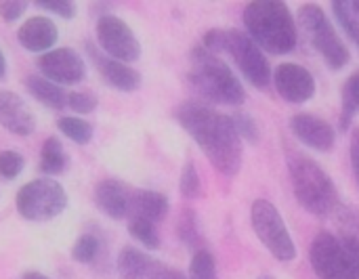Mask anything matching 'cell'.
Here are the masks:
<instances>
[{
	"mask_svg": "<svg viewBox=\"0 0 359 279\" xmlns=\"http://www.w3.org/2000/svg\"><path fill=\"white\" fill-rule=\"evenodd\" d=\"M179 124L191 135L221 175H236L242 166V139L233 120L206 103L187 101L177 109Z\"/></svg>",
	"mask_w": 359,
	"mask_h": 279,
	"instance_id": "cell-1",
	"label": "cell"
},
{
	"mask_svg": "<svg viewBox=\"0 0 359 279\" xmlns=\"http://www.w3.org/2000/svg\"><path fill=\"white\" fill-rule=\"evenodd\" d=\"M248 36L261 50L286 55L297 46V25L288 6L280 0H255L244 8Z\"/></svg>",
	"mask_w": 359,
	"mask_h": 279,
	"instance_id": "cell-2",
	"label": "cell"
},
{
	"mask_svg": "<svg viewBox=\"0 0 359 279\" xmlns=\"http://www.w3.org/2000/svg\"><path fill=\"white\" fill-rule=\"evenodd\" d=\"M189 82L198 90V95L212 103L238 105L246 99V90L240 78L221 61L215 53L202 48H194L191 53V72Z\"/></svg>",
	"mask_w": 359,
	"mask_h": 279,
	"instance_id": "cell-3",
	"label": "cell"
},
{
	"mask_svg": "<svg viewBox=\"0 0 359 279\" xmlns=\"http://www.w3.org/2000/svg\"><path fill=\"white\" fill-rule=\"evenodd\" d=\"M204 48L215 55L227 53L250 84L265 88L271 82V65L248 34L238 29H210L204 36Z\"/></svg>",
	"mask_w": 359,
	"mask_h": 279,
	"instance_id": "cell-4",
	"label": "cell"
},
{
	"mask_svg": "<svg viewBox=\"0 0 359 279\" xmlns=\"http://www.w3.org/2000/svg\"><path fill=\"white\" fill-rule=\"evenodd\" d=\"M290 179L297 200L305 210L318 217H328L339 206V193L328 172L307 156H292Z\"/></svg>",
	"mask_w": 359,
	"mask_h": 279,
	"instance_id": "cell-5",
	"label": "cell"
},
{
	"mask_svg": "<svg viewBox=\"0 0 359 279\" xmlns=\"http://www.w3.org/2000/svg\"><path fill=\"white\" fill-rule=\"evenodd\" d=\"M250 221L257 238L263 242V246L276 257L278 261H292L297 257V246L292 242V236L280 215V210L267 202V200H257L250 208Z\"/></svg>",
	"mask_w": 359,
	"mask_h": 279,
	"instance_id": "cell-6",
	"label": "cell"
},
{
	"mask_svg": "<svg viewBox=\"0 0 359 279\" xmlns=\"http://www.w3.org/2000/svg\"><path fill=\"white\" fill-rule=\"evenodd\" d=\"M299 21L307 32L309 40L313 42V46L320 50V55L326 59V63L332 69H341L349 63L351 55L345 42L339 38L330 19L324 15V11L318 4H303L299 8Z\"/></svg>",
	"mask_w": 359,
	"mask_h": 279,
	"instance_id": "cell-7",
	"label": "cell"
},
{
	"mask_svg": "<svg viewBox=\"0 0 359 279\" xmlns=\"http://www.w3.org/2000/svg\"><path fill=\"white\" fill-rule=\"evenodd\" d=\"M17 210L27 221H48L61 215L67 206L63 187L53 179H36L23 185L17 193Z\"/></svg>",
	"mask_w": 359,
	"mask_h": 279,
	"instance_id": "cell-8",
	"label": "cell"
},
{
	"mask_svg": "<svg viewBox=\"0 0 359 279\" xmlns=\"http://www.w3.org/2000/svg\"><path fill=\"white\" fill-rule=\"evenodd\" d=\"M311 267L320 279H359L341 238L332 233H318L309 250Z\"/></svg>",
	"mask_w": 359,
	"mask_h": 279,
	"instance_id": "cell-9",
	"label": "cell"
},
{
	"mask_svg": "<svg viewBox=\"0 0 359 279\" xmlns=\"http://www.w3.org/2000/svg\"><path fill=\"white\" fill-rule=\"evenodd\" d=\"M97 40L107 57L133 63L141 55V44L135 36V32L116 15H103L97 21Z\"/></svg>",
	"mask_w": 359,
	"mask_h": 279,
	"instance_id": "cell-10",
	"label": "cell"
},
{
	"mask_svg": "<svg viewBox=\"0 0 359 279\" xmlns=\"http://www.w3.org/2000/svg\"><path fill=\"white\" fill-rule=\"evenodd\" d=\"M42 78L55 84H76L86 76L82 57L72 48H55L38 59Z\"/></svg>",
	"mask_w": 359,
	"mask_h": 279,
	"instance_id": "cell-11",
	"label": "cell"
},
{
	"mask_svg": "<svg viewBox=\"0 0 359 279\" xmlns=\"http://www.w3.org/2000/svg\"><path fill=\"white\" fill-rule=\"evenodd\" d=\"M120 279H187L181 271L166 267L137 248H124L118 257Z\"/></svg>",
	"mask_w": 359,
	"mask_h": 279,
	"instance_id": "cell-12",
	"label": "cell"
},
{
	"mask_svg": "<svg viewBox=\"0 0 359 279\" xmlns=\"http://www.w3.org/2000/svg\"><path fill=\"white\" fill-rule=\"evenodd\" d=\"M276 90L288 101V103H305L316 95V80L299 63H282L276 67L271 76Z\"/></svg>",
	"mask_w": 359,
	"mask_h": 279,
	"instance_id": "cell-13",
	"label": "cell"
},
{
	"mask_svg": "<svg viewBox=\"0 0 359 279\" xmlns=\"http://www.w3.org/2000/svg\"><path fill=\"white\" fill-rule=\"evenodd\" d=\"M290 128L294 137L311 149L330 151L334 147V128L318 116L297 114L290 120Z\"/></svg>",
	"mask_w": 359,
	"mask_h": 279,
	"instance_id": "cell-14",
	"label": "cell"
},
{
	"mask_svg": "<svg viewBox=\"0 0 359 279\" xmlns=\"http://www.w3.org/2000/svg\"><path fill=\"white\" fill-rule=\"evenodd\" d=\"M0 124L19 137H27L36 126L25 101L11 90H0Z\"/></svg>",
	"mask_w": 359,
	"mask_h": 279,
	"instance_id": "cell-15",
	"label": "cell"
},
{
	"mask_svg": "<svg viewBox=\"0 0 359 279\" xmlns=\"http://www.w3.org/2000/svg\"><path fill=\"white\" fill-rule=\"evenodd\" d=\"M88 53L97 65V69L101 72L103 80L118 88V90H124V93H133L141 86V74L137 69H133L128 63H122V61H116L107 55H99L93 46H88Z\"/></svg>",
	"mask_w": 359,
	"mask_h": 279,
	"instance_id": "cell-16",
	"label": "cell"
},
{
	"mask_svg": "<svg viewBox=\"0 0 359 279\" xmlns=\"http://www.w3.org/2000/svg\"><path fill=\"white\" fill-rule=\"evenodd\" d=\"M57 25L53 23V19L44 17V15H36L29 17L17 32V38L21 42L23 48L32 50V53H40V50H50V46L57 42Z\"/></svg>",
	"mask_w": 359,
	"mask_h": 279,
	"instance_id": "cell-17",
	"label": "cell"
},
{
	"mask_svg": "<svg viewBox=\"0 0 359 279\" xmlns=\"http://www.w3.org/2000/svg\"><path fill=\"white\" fill-rule=\"evenodd\" d=\"M95 202L109 219L116 221L130 212V196L118 181H101L95 189Z\"/></svg>",
	"mask_w": 359,
	"mask_h": 279,
	"instance_id": "cell-18",
	"label": "cell"
},
{
	"mask_svg": "<svg viewBox=\"0 0 359 279\" xmlns=\"http://www.w3.org/2000/svg\"><path fill=\"white\" fill-rule=\"evenodd\" d=\"M130 210H135V217L158 223L168 215V200L166 196L149 189H139L130 196Z\"/></svg>",
	"mask_w": 359,
	"mask_h": 279,
	"instance_id": "cell-19",
	"label": "cell"
},
{
	"mask_svg": "<svg viewBox=\"0 0 359 279\" xmlns=\"http://www.w3.org/2000/svg\"><path fill=\"white\" fill-rule=\"evenodd\" d=\"M25 86L36 101L50 109H63L67 105V95L63 93V88L42 76H29L25 80Z\"/></svg>",
	"mask_w": 359,
	"mask_h": 279,
	"instance_id": "cell-20",
	"label": "cell"
},
{
	"mask_svg": "<svg viewBox=\"0 0 359 279\" xmlns=\"http://www.w3.org/2000/svg\"><path fill=\"white\" fill-rule=\"evenodd\" d=\"M65 164H67V158H65V151H63L59 139H55V137L46 139L42 145V151H40V168L46 175H59L65 170Z\"/></svg>",
	"mask_w": 359,
	"mask_h": 279,
	"instance_id": "cell-21",
	"label": "cell"
},
{
	"mask_svg": "<svg viewBox=\"0 0 359 279\" xmlns=\"http://www.w3.org/2000/svg\"><path fill=\"white\" fill-rule=\"evenodd\" d=\"M332 11L345 32L359 44V0H339L332 4Z\"/></svg>",
	"mask_w": 359,
	"mask_h": 279,
	"instance_id": "cell-22",
	"label": "cell"
},
{
	"mask_svg": "<svg viewBox=\"0 0 359 279\" xmlns=\"http://www.w3.org/2000/svg\"><path fill=\"white\" fill-rule=\"evenodd\" d=\"M341 99H343V116H341V126L349 128L351 118L359 111V72L347 78L343 90H341Z\"/></svg>",
	"mask_w": 359,
	"mask_h": 279,
	"instance_id": "cell-23",
	"label": "cell"
},
{
	"mask_svg": "<svg viewBox=\"0 0 359 279\" xmlns=\"http://www.w3.org/2000/svg\"><path fill=\"white\" fill-rule=\"evenodd\" d=\"M57 128L61 130V135H65L69 141L78 145H86L93 139V126L82 118H72V116L59 118Z\"/></svg>",
	"mask_w": 359,
	"mask_h": 279,
	"instance_id": "cell-24",
	"label": "cell"
},
{
	"mask_svg": "<svg viewBox=\"0 0 359 279\" xmlns=\"http://www.w3.org/2000/svg\"><path fill=\"white\" fill-rule=\"evenodd\" d=\"M128 231L145 248H149V250H158L160 248V238H158L156 223L145 221V219H139V217H133L130 223H128Z\"/></svg>",
	"mask_w": 359,
	"mask_h": 279,
	"instance_id": "cell-25",
	"label": "cell"
},
{
	"mask_svg": "<svg viewBox=\"0 0 359 279\" xmlns=\"http://www.w3.org/2000/svg\"><path fill=\"white\" fill-rule=\"evenodd\" d=\"M189 279H217V263L208 250L200 248L194 252L189 263Z\"/></svg>",
	"mask_w": 359,
	"mask_h": 279,
	"instance_id": "cell-26",
	"label": "cell"
},
{
	"mask_svg": "<svg viewBox=\"0 0 359 279\" xmlns=\"http://www.w3.org/2000/svg\"><path fill=\"white\" fill-rule=\"evenodd\" d=\"M97 252H99V242L97 238L93 236H82L76 244H74V250H72V257L76 263H93L97 259Z\"/></svg>",
	"mask_w": 359,
	"mask_h": 279,
	"instance_id": "cell-27",
	"label": "cell"
},
{
	"mask_svg": "<svg viewBox=\"0 0 359 279\" xmlns=\"http://www.w3.org/2000/svg\"><path fill=\"white\" fill-rule=\"evenodd\" d=\"M25 160L21 158V154L13 151V149H4L0 151V177L11 181L15 179L21 170H23Z\"/></svg>",
	"mask_w": 359,
	"mask_h": 279,
	"instance_id": "cell-28",
	"label": "cell"
},
{
	"mask_svg": "<svg viewBox=\"0 0 359 279\" xmlns=\"http://www.w3.org/2000/svg\"><path fill=\"white\" fill-rule=\"evenodd\" d=\"M200 187H202L200 175H198L196 166L191 162H187L185 168H183V172H181V193L187 200H194V198L200 196Z\"/></svg>",
	"mask_w": 359,
	"mask_h": 279,
	"instance_id": "cell-29",
	"label": "cell"
},
{
	"mask_svg": "<svg viewBox=\"0 0 359 279\" xmlns=\"http://www.w3.org/2000/svg\"><path fill=\"white\" fill-rule=\"evenodd\" d=\"M67 105L78 114H90L97 107V99L90 93H69Z\"/></svg>",
	"mask_w": 359,
	"mask_h": 279,
	"instance_id": "cell-30",
	"label": "cell"
},
{
	"mask_svg": "<svg viewBox=\"0 0 359 279\" xmlns=\"http://www.w3.org/2000/svg\"><path fill=\"white\" fill-rule=\"evenodd\" d=\"M231 120H233V126H236L240 139H246V141H250V143H255V141L259 139V128H257V124L252 122L250 116L238 114V116H233Z\"/></svg>",
	"mask_w": 359,
	"mask_h": 279,
	"instance_id": "cell-31",
	"label": "cell"
},
{
	"mask_svg": "<svg viewBox=\"0 0 359 279\" xmlns=\"http://www.w3.org/2000/svg\"><path fill=\"white\" fill-rule=\"evenodd\" d=\"M36 6L48 11V13H55L63 19H72L76 15V4L69 2V0H48V2H36Z\"/></svg>",
	"mask_w": 359,
	"mask_h": 279,
	"instance_id": "cell-32",
	"label": "cell"
},
{
	"mask_svg": "<svg viewBox=\"0 0 359 279\" xmlns=\"http://www.w3.org/2000/svg\"><path fill=\"white\" fill-rule=\"evenodd\" d=\"M179 231H181V238H183L189 246H196V244L200 242V231H198L194 212H185V215H183Z\"/></svg>",
	"mask_w": 359,
	"mask_h": 279,
	"instance_id": "cell-33",
	"label": "cell"
},
{
	"mask_svg": "<svg viewBox=\"0 0 359 279\" xmlns=\"http://www.w3.org/2000/svg\"><path fill=\"white\" fill-rule=\"evenodd\" d=\"M27 8V2H21V0H4L0 2V17L4 21H17Z\"/></svg>",
	"mask_w": 359,
	"mask_h": 279,
	"instance_id": "cell-34",
	"label": "cell"
},
{
	"mask_svg": "<svg viewBox=\"0 0 359 279\" xmlns=\"http://www.w3.org/2000/svg\"><path fill=\"white\" fill-rule=\"evenodd\" d=\"M351 168L359 185V130H353L351 135Z\"/></svg>",
	"mask_w": 359,
	"mask_h": 279,
	"instance_id": "cell-35",
	"label": "cell"
},
{
	"mask_svg": "<svg viewBox=\"0 0 359 279\" xmlns=\"http://www.w3.org/2000/svg\"><path fill=\"white\" fill-rule=\"evenodd\" d=\"M21 279H50V278H46V275H42V273H38V271H29V273H25Z\"/></svg>",
	"mask_w": 359,
	"mask_h": 279,
	"instance_id": "cell-36",
	"label": "cell"
},
{
	"mask_svg": "<svg viewBox=\"0 0 359 279\" xmlns=\"http://www.w3.org/2000/svg\"><path fill=\"white\" fill-rule=\"evenodd\" d=\"M4 69H6V61H4V57H2V53H0V78L4 76Z\"/></svg>",
	"mask_w": 359,
	"mask_h": 279,
	"instance_id": "cell-37",
	"label": "cell"
},
{
	"mask_svg": "<svg viewBox=\"0 0 359 279\" xmlns=\"http://www.w3.org/2000/svg\"><path fill=\"white\" fill-rule=\"evenodd\" d=\"M259 279H276V278H271V275H261Z\"/></svg>",
	"mask_w": 359,
	"mask_h": 279,
	"instance_id": "cell-38",
	"label": "cell"
}]
</instances>
